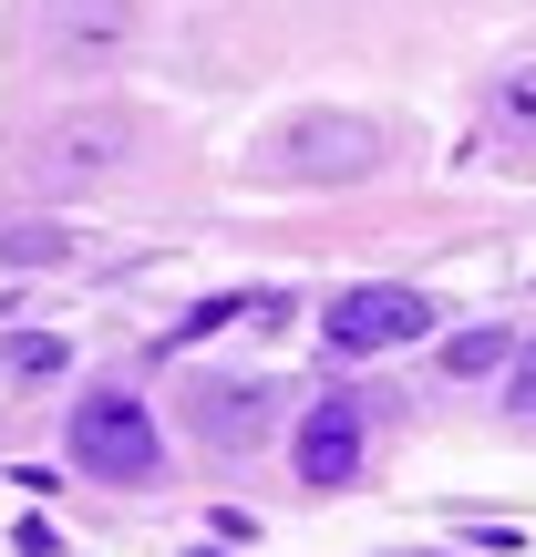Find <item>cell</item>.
Returning a JSON list of instances; mask_svg holds the SVG:
<instances>
[{
	"label": "cell",
	"mask_w": 536,
	"mask_h": 557,
	"mask_svg": "<svg viewBox=\"0 0 536 557\" xmlns=\"http://www.w3.org/2000/svg\"><path fill=\"white\" fill-rule=\"evenodd\" d=\"M135 156V114H114V103H83V114H62L52 135L32 145L41 186H62V197H83V186H103L114 165Z\"/></svg>",
	"instance_id": "7a4b0ae2"
},
{
	"label": "cell",
	"mask_w": 536,
	"mask_h": 557,
	"mask_svg": "<svg viewBox=\"0 0 536 557\" xmlns=\"http://www.w3.org/2000/svg\"><path fill=\"white\" fill-rule=\"evenodd\" d=\"M41 11H52V32L73 41V52H103V41L135 32V0H41Z\"/></svg>",
	"instance_id": "52a82bcc"
},
{
	"label": "cell",
	"mask_w": 536,
	"mask_h": 557,
	"mask_svg": "<svg viewBox=\"0 0 536 557\" xmlns=\"http://www.w3.org/2000/svg\"><path fill=\"white\" fill-rule=\"evenodd\" d=\"M516 413H536V351H526V372H516Z\"/></svg>",
	"instance_id": "7c38bea8"
},
{
	"label": "cell",
	"mask_w": 536,
	"mask_h": 557,
	"mask_svg": "<svg viewBox=\"0 0 536 557\" xmlns=\"http://www.w3.org/2000/svg\"><path fill=\"white\" fill-rule=\"evenodd\" d=\"M485 114H496V135H506V145H536V62H516V73H496Z\"/></svg>",
	"instance_id": "ba28073f"
},
{
	"label": "cell",
	"mask_w": 536,
	"mask_h": 557,
	"mask_svg": "<svg viewBox=\"0 0 536 557\" xmlns=\"http://www.w3.org/2000/svg\"><path fill=\"white\" fill-rule=\"evenodd\" d=\"M361 455H372V403L361 393H320L310 423H299V444H289L299 485H310V496H340V485L361 475Z\"/></svg>",
	"instance_id": "3957f363"
},
{
	"label": "cell",
	"mask_w": 536,
	"mask_h": 557,
	"mask_svg": "<svg viewBox=\"0 0 536 557\" xmlns=\"http://www.w3.org/2000/svg\"><path fill=\"white\" fill-rule=\"evenodd\" d=\"M320 331H331V351H392V341H423V331H434V299L361 278V289H340L331 310H320Z\"/></svg>",
	"instance_id": "277c9868"
},
{
	"label": "cell",
	"mask_w": 536,
	"mask_h": 557,
	"mask_svg": "<svg viewBox=\"0 0 536 557\" xmlns=\"http://www.w3.org/2000/svg\"><path fill=\"white\" fill-rule=\"evenodd\" d=\"M62 259H73V227H52V218L0 227V269H62Z\"/></svg>",
	"instance_id": "9c48e42d"
},
{
	"label": "cell",
	"mask_w": 536,
	"mask_h": 557,
	"mask_svg": "<svg viewBox=\"0 0 536 557\" xmlns=\"http://www.w3.org/2000/svg\"><path fill=\"white\" fill-rule=\"evenodd\" d=\"M496 361H506V331H454V341H444V372H454V382H485Z\"/></svg>",
	"instance_id": "30bf717a"
},
{
	"label": "cell",
	"mask_w": 536,
	"mask_h": 557,
	"mask_svg": "<svg viewBox=\"0 0 536 557\" xmlns=\"http://www.w3.org/2000/svg\"><path fill=\"white\" fill-rule=\"evenodd\" d=\"M62 455H73L94 485H155V475H165L155 413H145L135 393H83V403H73V434H62Z\"/></svg>",
	"instance_id": "6da1fadb"
},
{
	"label": "cell",
	"mask_w": 536,
	"mask_h": 557,
	"mask_svg": "<svg viewBox=\"0 0 536 557\" xmlns=\"http://www.w3.org/2000/svg\"><path fill=\"white\" fill-rule=\"evenodd\" d=\"M278 165H289V176H372L382 165V124L372 114H289L278 124Z\"/></svg>",
	"instance_id": "5b68a950"
},
{
	"label": "cell",
	"mask_w": 536,
	"mask_h": 557,
	"mask_svg": "<svg viewBox=\"0 0 536 557\" xmlns=\"http://www.w3.org/2000/svg\"><path fill=\"white\" fill-rule=\"evenodd\" d=\"M62 361H73V351H62V341H41V331H21V341H11V372H21V382H52Z\"/></svg>",
	"instance_id": "8fae6325"
},
{
	"label": "cell",
	"mask_w": 536,
	"mask_h": 557,
	"mask_svg": "<svg viewBox=\"0 0 536 557\" xmlns=\"http://www.w3.org/2000/svg\"><path fill=\"white\" fill-rule=\"evenodd\" d=\"M186 413H197V434H207V444H227V455H259L278 403H269V382H217V372H207L197 393H186Z\"/></svg>",
	"instance_id": "8992f818"
}]
</instances>
